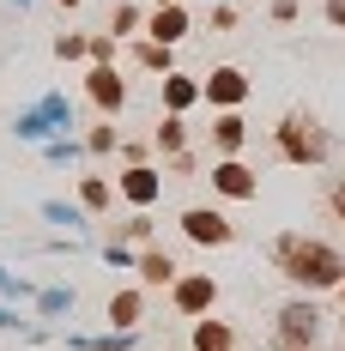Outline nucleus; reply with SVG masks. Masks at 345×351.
I'll return each mask as SVG.
<instances>
[{"mask_svg":"<svg viewBox=\"0 0 345 351\" xmlns=\"http://www.w3.org/2000/svg\"><path fill=\"white\" fill-rule=\"evenodd\" d=\"M291 267H297V279H315V285L340 279V261H333L327 248H297V254H291Z\"/></svg>","mask_w":345,"mask_h":351,"instance_id":"f257e3e1","label":"nucleus"},{"mask_svg":"<svg viewBox=\"0 0 345 351\" xmlns=\"http://www.w3.org/2000/svg\"><path fill=\"white\" fill-rule=\"evenodd\" d=\"M49 121H67V97H49V104L36 109V115H25L19 128H25L31 140H43V134H49Z\"/></svg>","mask_w":345,"mask_h":351,"instance_id":"f03ea898","label":"nucleus"},{"mask_svg":"<svg viewBox=\"0 0 345 351\" xmlns=\"http://www.w3.org/2000/svg\"><path fill=\"white\" fill-rule=\"evenodd\" d=\"M188 237H200V243H218V237H224V224H218L212 212H188Z\"/></svg>","mask_w":345,"mask_h":351,"instance_id":"7ed1b4c3","label":"nucleus"},{"mask_svg":"<svg viewBox=\"0 0 345 351\" xmlns=\"http://www.w3.org/2000/svg\"><path fill=\"white\" fill-rule=\"evenodd\" d=\"M206 297H212V285H206V279L182 285V309H200V303H206Z\"/></svg>","mask_w":345,"mask_h":351,"instance_id":"20e7f679","label":"nucleus"},{"mask_svg":"<svg viewBox=\"0 0 345 351\" xmlns=\"http://www.w3.org/2000/svg\"><path fill=\"white\" fill-rule=\"evenodd\" d=\"M128 194H134V200H152V194H158V182H152L145 170H134V176H128Z\"/></svg>","mask_w":345,"mask_h":351,"instance_id":"39448f33","label":"nucleus"},{"mask_svg":"<svg viewBox=\"0 0 345 351\" xmlns=\"http://www.w3.org/2000/svg\"><path fill=\"white\" fill-rule=\"evenodd\" d=\"M218 182H224L230 194H248V170H237V164H224V170H218Z\"/></svg>","mask_w":345,"mask_h":351,"instance_id":"423d86ee","label":"nucleus"},{"mask_svg":"<svg viewBox=\"0 0 345 351\" xmlns=\"http://www.w3.org/2000/svg\"><path fill=\"white\" fill-rule=\"evenodd\" d=\"M212 91L230 104V97H242V79H237V73H218V79H212Z\"/></svg>","mask_w":345,"mask_h":351,"instance_id":"0eeeda50","label":"nucleus"},{"mask_svg":"<svg viewBox=\"0 0 345 351\" xmlns=\"http://www.w3.org/2000/svg\"><path fill=\"white\" fill-rule=\"evenodd\" d=\"M91 91H97L104 104H115V97H121V85H115V73H97V79H91Z\"/></svg>","mask_w":345,"mask_h":351,"instance_id":"6e6552de","label":"nucleus"},{"mask_svg":"<svg viewBox=\"0 0 345 351\" xmlns=\"http://www.w3.org/2000/svg\"><path fill=\"white\" fill-rule=\"evenodd\" d=\"M158 36H182V12H164L158 19Z\"/></svg>","mask_w":345,"mask_h":351,"instance_id":"1a4fd4ad","label":"nucleus"},{"mask_svg":"<svg viewBox=\"0 0 345 351\" xmlns=\"http://www.w3.org/2000/svg\"><path fill=\"white\" fill-rule=\"evenodd\" d=\"M200 351H224V333H218V327H206V333H200Z\"/></svg>","mask_w":345,"mask_h":351,"instance_id":"9d476101","label":"nucleus"}]
</instances>
